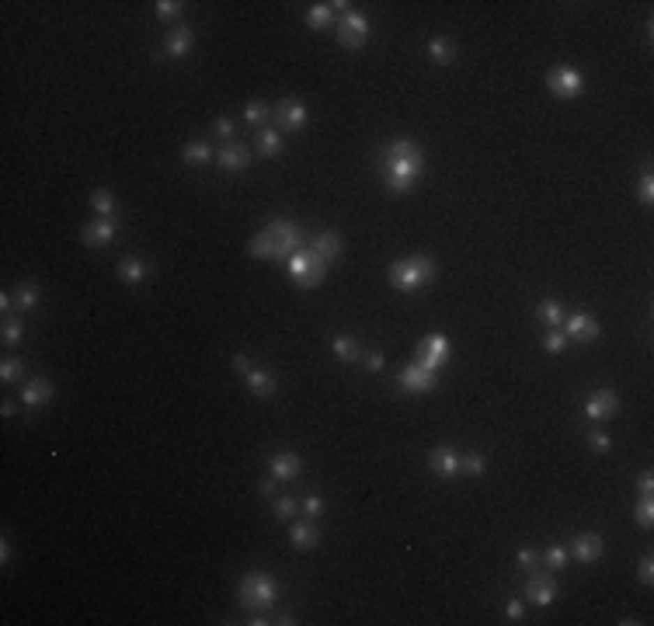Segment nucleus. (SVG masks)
I'll return each instance as SVG.
<instances>
[{
    "label": "nucleus",
    "mask_w": 654,
    "mask_h": 626,
    "mask_svg": "<svg viewBox=\"0 0 654 626\" xmlns=\"http://www.w3.org/2000/svg\"><path fill=\"white\" fill-rule=\"evenodd\" d=\"M324 272H327V261L314 247H307V244L289 258V275L300 282V289H317L321 279H324Z\"/></svg>",
    "instance_id": "obj_4"
},
{
    "label": "nucleus",
    "mask_w": 654,
    "mask_h": 626,
    "mask_svg": "<svg viewBox=\"0 0 654 626\" xmlns=\"http://www.w3.org/2000/svg\"><path fill=\"white\" fill-rule=\"evenodd\" d=\"M568 348V337L561 334V330H547V337H543V351H564Z\"/></svg>",
    "instance_id": "obj_43"
},
{
    "label": "nucleus",
    "mask_w": 654,
    "mask_h": 626,
    "mask_svg": "<svg viewBox=\"0 0 654 626\" xmlns=\"http://www.w3.org/2000/svg\"><path fill=\"white\" fill-rule=\"evenodd\" d=\"M10 307H14V300H10V296L3 293V296H0V310H3V313H10Z\"/></svg>",
    "instance_id": "obj_55"
},
{
    "label": "nucleus",
    "mask_w": 654,
    "mask_h": 626,
    "mask_svg": "<svg viewBox=\"0 0 654 626\" xmlns=\"http://www.w3.org/2000/svg\"><path fill=\"white\" fill-rule=\"evenodd\" d=\"M637 578H641L644 585H651V581H654V557H651V554H644V557H641V567H637Z\"/></svg>",
    "instance_id": "obj_44"
},
{
    "label": "nucleus",
    "mask_w": 654,
    "mask_h": 626,
    "mask_svg": "<svg viewBox=\"0 0 654 626\" xmlns=\"http://www.w3.org/2000/svg\"><path fill=\"white\" fill-rule=\"evenodd\" d=\"M428 56H432L439 66H449V63H453V56H456V49H453V42H449V38H442V35H439V38H432V42H428Z\"/></svg>",
    "instance_id": "obj_29"
},
{
    "label": "nucleus",
    "mask_w": 654,
    "mask_h": 626,
    "mask_svg": "<svg viewBox=\"0 0 654 626\" xmlns=\"http://www.w3.org/2000/svg\"><path fill=\"white\" fill-rule=\"evenodd\" d=\"M244 379H248V390H251L254 397H272V393L279 390V379H275L268 369H251Z\"/></svg>",
    "instance_id": "obj_21"
},
{
    "label": "nucleus",
    "mask_w": 654,
    "mask_h": 626,
    "mask_svg": "<svg viewBox=\"0 0 654 626\" xmlns=\"http://www.w3.org/2000/svg\"><path fill=\"white\" fill-rule=\"evenodd\" d=\"M234 369H237L241 376H248L254 365H251V358H248V355H234Z\"/></svg>",
    "instance_id": "obj_51"
},
{
    "label": "nucleus",
    "mask_w": 654,
    "mask_h": 626,
    "mask_svg": "<svg viewBox=\"0 0 654 626\" xmlns=\"http://www.w3.org/2000/svg\"><path fill=\"white\" fill-rule=\"evenodd\" d=\"M52 383L49 379H28L24 386H21V407H42V404H49L52 400Z\"/></svg>",
    "instance_id": "obj_18"
},
{
    "label": "nucleus",
    "mask_w": 654,
    "mask_h": 626,
    "mask_svg": "<svg viewBox=\"0 0 654 626\" xmlns=\"http://www.w3.org/2000/svg\"><path fill=\"white\" fill-rule=\"evenodd\" d=\"M547 87H550L554 98L571 101V98H581V94H585V77H581L578 70H571V66H557V70L547 73Z\"/></svg>",
    "instance_id": "obj_6"
},
{
    "label": "nucleus",
    "mask_w": 654,
    "mask_h": 626,
    "mask_svg": "<svg viewBox=\"0 0 654 626\" xmlns=\"http://www.w3.org/2000/svg\"><path fill=\"white\" fill-rule=\"evenodd\" d=\"M536 316H540L543 323L557 327V323H564V307H561L557 300H543V303L536 307Z\"/></svg>",
    "instance_id": "obj_32"
},
{
    "label": "nucleus",
    "mask_w": 654,
    "mask_h": 626,
    "mask_svg": "<svg viewBox=\"0 0 654 626\" xmlns=\"http://www.w3.org/2000/svg\"><path fill=\"white\" fill-rule=\"evenodd\" d=\"M365 38H369V21H365V14L344 10L341 21H337V42H341L344 49H362Z\"/></svg>",
    "instance_id": "obj_7"
},
{
    "label": "nucleus",
    "mask_w": 654,
    "mask_h": 626,
    "mask_svg": "<svg viewBox=\"0 0 654 626\" xmlns=\"http://www.w3.org/2000/svg\"><path fill=\"white\" fill-rule=\"evenodd\" d=\"M248 251H251V258H261V261H268L272 258V241H268V234L261 230L251 244H248Z\"/></svg>",
    "instance_id": "obj_34"
},
{
    "label": "nucleus",
    "mask_w": 654,
    "mask_h": 626,
    "mask_svg": "<svg viewBox=\"0 0 654 626\" xmlns=\"http://www.w3.org/2000/svg\"><path fill=\"white\" fill-rule=\"evenodd\" d=\"M258 153H261V157H279V153H282V136H279V129H261V132H258Z\"/></svg>",
    "instance_id": "obj_27"
},
{
    "label": "nucleus",
    "mask_w": 654,
    "mask_h": 626,
    "mask_svg": "<svg viewBox=\"0 0 654 626\" xmlns=\"http://www.w3.org/2000/svg\"><path fill=\"white\" fill-rule=\"evenodd\" d=\"M220 167L223 171H244L248 164H251V150L248 146H237V143H230V146H223L220 150Z\"/></svg>",
    "instance_id": "obj_20"
},
{
    "label": "nucleus",
    "mask_w": 654,
    "mask_h": 626,
    "mask_svg": "<svg viewBox=\"0 0 654 626\" xmlns=\"http://www.w3.org/2000/svg\"><path fill=\"white\" fill-rule=\"evenodd\" d=\"M379 369H383V355H379V351L365 355V372H379Z\"/></svg>",
    "instance_id": "obj_50"
},
{
    "label": "nucleus",
    "mask_w": 654,
    "mask_h": 626,
    "mask_svg": "<svg viewBox=\"0 0 654 626\" xmlns=\"http://www.w3.org/2000/svg\"><path fill=\"white\" fill-rule=\"evenodd\" d=\"M115 272H119V279H122L126 286H143V282H146V265H143V258H122Z\"/></svg>",
    "instance_id": "obj_24"
},
{
    "label": "nucleus",
    "mask_w": 654,
    "mask_h": 626,
    "mask_svg": "<svg viewBox=\"0 0 654 626\" xmlns=\"http://www.w3.org/2000/svg\"><path fill=\"white\" fill-rule=\"evenodd\" d=\"M505 613H508V620H512V623H519V620L526 616V609H522V602H519V599H515V602H508V609H505Z\"/></svg>",
    "instance_id": "obj_52"
},
{
    "label": "nucleus",
    "mask_w": 654,
    "mask_h": 626,
    "mask_svg": "<svg viewBox=\"0 0 654 626\" xmlns=\"http://www.w3.org/2000/svg\"><path fill=\"white\" fill-rule=\"evenodd\" d=\"M14 411H17V407H14V404H10V400H7V404H3V407H0V414H3V418H10V414H14Z\"/></svg>",
    "instance_id": "obj_56"
},
{
    "label": "nucleus",
    "mask_w": 654,
    "mask_h": 626,
    "mask_svg": "<svg viewBox=\"0 0 654 626\" xmlns=\"http://www.w3.org/2000/svg\"><path fill=\"white\" fill-rule=\"evenodd\" d=\"M446 358H449V337H446V334H428V337H421V344H418V362H425V365H432V369H442Z\"/></svg>",
    "instance_id": "obj_11"
},
{
    "label": "nucleus",
    "mask_w": 654,
    "mask_h": 626,
    "mask_svg": "<svg viewBox=\"0 0 654 626\" xmlns=\"http://www.w3.org/2000/svg\"><path fill=\"white\" fill-rule=\"evenodd\" d=\"M310 247L330 265V261L341 254V234H337V230H324V234H317V237L310 241Z\"/></svg>",
    "instance_id": "obj_23"
},
{
    "label": "nucleus",
    "mask_w": 654,
    "mask_h": 626,
    "mask_svg": "<svg viewBox=\"0 0 654 626\" xmlns=\"http://www.w3.org/2000/svg\"><path fill=\"white\" fill-rule=\"evenodd\" d=\"M213 129H216V136H223V139H230V136H234V119H227V115H220Z\"/></svg>",
    "instance_id": "obj_46"
},
{
    "label": "nucleus",
    "mask_w": 654,
    "mask_h": 626,
    "mask_svg": "<svg viewBox=\"0 0 654 626\" xmlns=\"http://www.w3.org/2000/svg\"><path fill=\"white\" fill-rule=\"evenodd\" d=\"M216 157V150L206 143V139H195V143H188L185 150H181V160L185 164H209Z\"/></svg>",
    "instance_id": "obj_25"
},
{
    "label": "nucleus",
    "mask_w": 654,
    "mask_h": 626,
    "mask_svg": "<svg viewBox=\"0 0 654 626\" xmlns=\"http://www.w3.org/2000/svg\"><path fill=\"white\" fill-rule=\"evenodd\" d=\"M192 49H195V31H192L188 24H181V28H174V31L164 38V52H157V59H160V56L181 59V56H188Z\"/></svg>",
    "instance_id": "obj_13"
},
{
    "label": "nucleus",
    "mask_w": 654,
    "mask_h": 626,
    "mask_svg": "<svg viewBox=\"0 0 654 626\" xmlns=\"http://www.w3.org/2000/svg\"><path fill=\"white\" fill-rule=\"evenodd\" d=\"M515 560H519L522 567H533V564L540 560V554H536V550H529V547H522V550L515 554Z\"/></svg>",
    "instance_id": "obj_48"
},
{
    "label": "nucleus",
    "mask_w": 654,
    "mask_h": 626,
    "mask_svg": "<svg viewBox=\"0 0 654 626\" xmlns=\"http://www.w3.org/2000/svg\"><path fill=\"white\" fill-rule=\"evenodd\" d=\"M602 554H606L602 536H595V533H581V536H575V543H571V554H568V557H575L578 564H595Z\"/></svg>",
    "instance_id": "obj_12"
},
{
    "label": "nucleus",
    "mask_w": 654,
    "mask_h": 626,
    "mask_svg": "<svg viewBox=\"0 0 654 626\" xmlns=\"http://www.w3.org/2000/svg\"><path fill=\"white\" fill-rule=\"evenodd\" d=\"M237 599H241L244 609H251V613H265V609L279 599V581H275L272 574H265V571H251V574L241 578V585H237Z\"/></svg>",
    "instance_id": "obj_3"
},
{
    "label": "nucleus",
    "mask_w": 654,
    "mask_h": 626,
    "mask_svg": "<svg viewBox=\"0 0 654 626\" xmlns=\"http://www.w3.org/2000/svg\"><path fill=\"white\" fill-rule=\"evenodd\" d=\"M0 560H3V564H7V560H10V543H7V540H3V543H0Z\"/></svg>",
    "instance_id": "obj_54"
},
{
    "label": "nucleus",
    "mask_w": 654,
    "mask_h": 626,
    "mask_svg": "<svg viewBox=\"0 0 654 626\" xmlns=\"http://www.w3.org/2000/svg\"><path fill=\"white\" fill-rule=\"evenodd\" d=\"M330 351L341 358V362H355L358 358V341L351 334H334L330 337Z\"/></svg>",
    "instance_id": "obj_26"
},
{
    "label": "nucleus",
    "mask_w": 654,
    "mask_h": 626,
    "mask_svg": "<svg viewBox=\"0 0 654 626\" xmlns=\"http://www.w3.org/2000/svg\"><path fill=\"white\" fill-rule=\"evenodd\" d=\"M620 411V397L616 390H595L585 397V418L588 421H609Z\"/></svg>",
    "instance_id": "obj_9"
},
{
    "label": "nucleus",
    "mask_w": 654,
    "mask_h": 626,
    "mask_svg": "<svg viewBox=\"0 0 654 626\" xmlns=\"http://www.w3.org/2000/svg\"><path fill=\"white\" fill-rule=\"evenodd\" d=\"M80 241H84L87 247H105V244L115 241V223H112V220H94V223H87V227L80 230Z\"/></svg>",
    "instance_id": "obj_17"
},
{
    "label": "nucleus",
    "mask_w": 654,
    "mask_h": 626,
    "mask_svg": "<svg viewBox=\"0 0 654 626\" xmlns=\"http://www.w3.org/2000/svg\"><path fill=\"white\" fill-rule=\"evenodd\" d=\"M634 519H637V522H641L644 529H648V526L654 522V501H651V494H644V498H641V501L634 505Z\"/></svg>",
    "instance_id": "obj_36"
},
{
    "label": "nucleus",
    "mask_w": 654,
    "mask_h": 626,
    "mask_svg": "<svg viewBox=\"0 0 654 626\" xmlns=\"http://www.w3.org/2000/svg\"><path fill=\"white\" fill-rule=\"evenodd\" d=\"M35 303H38V286H35V282H21L17 293H14V307H17V313L35 310Z\"/></svg>",
    "instance_id": "obj_28"
},
{
    "label": "nucleus",
    "mask_w": 654,
    "mask_h": 626,
    "mask_svg": "<svg viewBox=\"0 0 654 626\" xmlns=\"http://www.w3.org/2000/svg\"><path fill=\"white\" fill-rule=\"evenodd\" d=\"M268 115H272V108H268L265 101H251V105L244 108V122H251V125H261Z\"/></svg>",
    "instance_id": "obj_33"
},
{
    "label": "nucleus",
    "mask_w": 654,
    "mask_h": 626,
    "mask_svg": "<svg viewBox=\"0 0 654 626\" xmlns=\"http://www.w3.org/2000/svg\"><path fill=\"white\" fill-rule=\"evenodd\" d=\"M435 275V261L425 258V254H414V258H400L390 265V286L397 293H418L432 282Z\"/></svg>",
    "instance_id": "obj_2"
},
{
    "label": "nucleus",
    "mask_w": 654,
    "mask_h": 626,
    "mask_svg": "<svg viewBox=\"0 0 654 626\" xmlns=\"http://www.w3.org/2000/svg\"><path fill=\"white\" fill-rule=\"evenodd\" d=\"M300 508H303V515H307V519H317V515H324V512H327L324 498H321V494H307V498L300 501Z\"/></svg>",
    "instance_id": "obj_38"
},
{
    "label": "nucleus",
    "mask_w": 654,
    "mask_h": 626,
    "mask_svg": "<svg viewBox=\"0 0 654 626\" xmlns=\"http://www.w3.org/2000/svg\"><path fill=\"white\" fill-rule=\"evenodd\" d=\"M637 487H641L644 494H651L654 491V473L651 470H641V473H637Z\"/></svg>",
    "instance_id": "obj_49"
},
{
    "label": "nucleus",
    "mask_w": 654,
    "mask_h": 626,
    "mask_svg": "<svg viewBox=\"0 0 654 626\" xmlns=\"http://www.w3.org/2000/svg\"><path fill=\"white\" fill-rule=\"evenodd\" d=\"M289 543H293V550H314L321 543V533H317L314 522H296L289 529Z\"/></svg>",
    "instance_id": "obj_22"
},
{
    "label": "nucleus",
    "mask_w": 654,
    "mask_h": 626,
    "mask_svg": "<svg viewBox=\"0 0 654 626\" xmlns=\"http://www.w3.org/2000/svg\"><path fill=\"white\" fill-rule=\"evenodd\" d=\"M91 206H94V213H98L101 220H112V216H115V195H112L108 188L91 192Z\"/></svg>",
    "instance_id": "obj_30"
},
{
    "label": "nucleus",
    "mask_w": 654,
    "mask_h": 626,
    "mask_svg": "<svg viewBox=\"0 0 654 626\" xmlns=\"http://www.w3.org/2000/svg\"><path fill=\"white\" fill-rule=\"evenodd\" d=\"M265 234H268V241H272V261H289L300 247H303V230L296 227V223H289V220H272L268 227H265Z\"/></svg>",
    "instance_id": "obj_5"
},
{
    "label": "nucleus",
    "mask_w": 654,
    "mask_h": 626,
    "mask_svg": "<svg viewBox=\"0 0 654 626\" xmlns=\"http://www.w3.org/2000/svg\"><path fill=\"white\" fill-rule=\"evenodd\" d=\"M24 337V323L21 320H7L3 323V344H17Z\"/></svg>",
    "instance_id": "obj_42"
},
{
    "label": "nucleus",
    "mask_w": 654,
    "mask_h": 626,
    "mask_svg": "<svg viewBox=\"0 0 654 626\" xmlns=\"http://www.w3.org/2000/svg\"><path fill=\"white\" fill-rule=\"evenodd\" d=\"M459 470L480 477V473H484V456H480V452H466V456H459Z\"/></svg>",
    "instance_id": "obj_39"
},
{
    "label": "nucleus",
    "mask_w": 654,
    "mask_h": 626,
    "mask_svg": "<svg viewBox=\"0 0 654 626\" xmlns=\"http://www.w3.org/2000/svg\"><path fill=\"white\" fill-rule=\"evenodd\" d=\"M435 379H439V369H432V365H425V362H407V365L397 372V383H400L404 390H411V393L432 390Z\"/></svg>",
    "instance_id": "obj_8"
},
{
    "label": "nucleus",
    "mask_w": 654,
    "mask_h": 626,
    "mask_svg": "<svg viewBox=\"0 0 654 626\" xmlns=\"http://www.w3.org/2000/svg\"><path fill=\"white\" fill-rule=\"evenodd\" d=\"M21 372H24V362H21V358H3V362H0V379H3V383H17Z\"/></svg>",
    "instance_id": "obj_35"
},
{
    "label": "nucleus",
    "mask_w": 654,
    "mask_h": 626,
    "mask_svg": "<svg viewBox=\"0 0 654 626\" xmlns=\"http://www.w3.org/2000/svg\"><path fill=\"white\" fill-rule=\"evenodd\" d=\"M272 512H275V519H293V515L300 512V501H296V498H275Z\"/></svg>",
    "instance_id": "obj_37"
},
{
    "label": "nucleus",
    "mask_w": 654,
    "mask_h": 626,
    "mask_svg": "<svg viewBox=\"0 0 654 626\" xmlns=\"http://www.w3.org/2000/svg\"><path fill=\"white\" fill-rule=\"evenodd\" d=\"M637 195H641V202H651V199H654V178H651V174H644V178H641Z\"/></svg>",
    "instance_id": "obj_47"
},
{
    "label": "nucleus",
    "mask_w": 654,
    "mask_h": 626,
    "mask_svg": "<svg viewBox=\"0 0 654 626\" xmlns=\"http://www.w3.org/2000/svg\"><path fill=\"white\" fill-rule=\"evenodd\" d=\"M383 167V181L390 192H411L421 178V167H425V157H421V146L411 143V139H393L379 160Z\"/></svg>",
    "instance_id": "obj_1"
},
{
    "label": "nucleus",
    "mask_w": 654,
    "mask_h": 626,
    "mask_svg": "<svg viewBox=\"0 0 654 626\" xmlns=\"http://www.w3.org/2000/svg\"><path fill=\"white\" fill-rule=\"evenodd\" d=\"M588 442H592V449H599V452H609V449H613V438H609L606 432H592Z\"/></svg>",
    "instance_id": "obj_45"
},
{
    "label": "nucleus",
    "mask_w": 654,
    "mask_h": 626,
    "mask_svg": "<svg viewBox=\"0 0 654 626\" xmlns=\"http://www.w3.org/2000/svg\"><path fill=\"white\" fill-rule=\"evenodd\" d=\"M543 564H550V571L568 567V550H564V547H550V550L543 554Z\"/></svg>",
    "instance_id": "obj_40"
},
{
    "label": "nucleus",
    "mask_w": 654,
    "mask_h": 626,
    "mask_svg": "<svg viewBox=\"0 0 654 626\" xmlns=\"http://www.w3.org/2000/svg\"><path fill=\"white\" fill-rule=\"evenodd\" d=\"M181 7H185V3H178V0H157V17H160V21H171V17L181 14Z\"/></svg>",
    "instance_id": "obj_41"
},
{
    "label": "nucleus",
    "mask_w": 654,
    "mask_h": 626,
    "mask_svg": "<svg viewBox=\"0 0 654 626\" xmlns=\"http://www.w3.org/2000/svg\"><path fill=\"white\" fill-rule=\"evenodd\" d=\"M526 595H529V602H536V606H550V602L557 599V581L547 578V574H533V578L526 581Z\"/></svg>",
    "instance_id": "obj_16"
},
{
    "label": "nucleus",
    "mask_w": 654,
    "mask_h": 626,
    "mask_svg": "<svg viewBox=\"0 0 654 626\" xmlns=\"http://www.w3.org/2000/svg\"><path fill=\"white\" fill-rule=\"evenodd\" d=\"M334 21V7L330 3H310L307 7V24L310 28H327Z\"/></svg>",
    "instance_id": "obj_31"
},
{
    "label": "nucleus",
    "mask_w": 654,
    "mask_h": 626,
    "mask_svg": "<svg viewBox=\"0 0 654 626\" xmlns=\"http://www.w3.org/2000/svg\"><path fill=\"white\" fill-rule=\"evenodd\" d=\"M428 470L439 473V477H456L459 473V452L449 449V445H439L428 452Z\"/></svg>",
    "instance_id": "obj_14"
},
{
    "label": "nucleus",
    "mask_w": 654,
    "mask_h": 626,
    "mask_svg": "<svg viewBox=\"0 0 654 626\" xmlns=\"http://www.w3.org/2000/svg\"><path fill=\"white\" fill-rule=\"evenodd\" d=\"M268 470H272L275 480H296L303 473V459L296 452H275L272 463H268Z\"/></svg>",
    "instance_id": "obj_15"
},
{
    "label": "nucleus",
    "mask_w": 654,
    "mask_h": 626,
    "mask_svg": "<svg viewBox=\"0 0 654 626\" xmlns=\"http://www.w3.org/2000/svg\"><path fill=\"white\" fill-rule=\"evenodd\" d=\"M275 484H279V480H275V477H265V480H261V484H258V491H261V494H265V498H272V494H275Z\"/></svg>",
    "instance_id": "obj_53"
},
{
    "label": "nucleus",
    "mask_w": 654,
    "mask_h": 626,
    "mask_svg": "<svg viewBox=\"0 0 654 626\" xmlns=\"http://www.w3.org/2000/svg\"><path fill=\"white\" fill-rule=\"evenodd\" d=\"M275 119H279L282 129H303V125H307V105L289 98V101H282V105L275 108Z\"/></svg>",
    "instance_id": "obj_19"
},
{
    "label": "nucleus",
    "mask_w": 654,
    "mask_h": 626,
    "mask_svg": "<svg viewBox=\"0 0 654 626\" xmlns=\"http://www.w3.org/2000/svg\"><path fill=\"white\" fill-rule=\"evenodd\" d=\"M599 320L592 316V313H571V316H564V337L568 341H581V344H588V341H595L599 337Z\"/></svg>",
    "instance_id": "obj_10"
}]
</instances>
